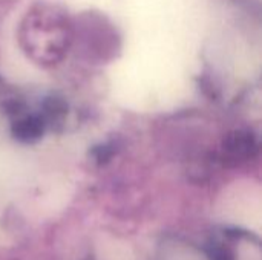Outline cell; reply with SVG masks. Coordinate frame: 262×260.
I'll return each instance as SVG.
<instances>
[{"instance_id":"3","label":"cell","mask_w":262,"mask_h":260,"mask_svg":"<svg viewBox=\"0 0 262 260\" xmlns=\"http://www.w3.org/2000/svg\"><path fill=\"white\" fill-rule=\"evenodd\" d=\"M18 133L23 136V138H31V136H35L38 133V126L34 124L32 121H25L20 124V130Z\"/></svg>"},{"instance_id":"1","label":"cell","mask_w":262,"mask_h":260,"mask_svg":"<svg viewBox=\"0 0 262 260\" xmlns=\"http://www.w3.org/2000/svg\"><path fill=\"white\" fill-rule=\"evenodd\" d=\"M97 256L100 260H134L132 250L121 241L101 239L97 247Z\"/></svg>"},{"instance_id":"2","label":"cell","mask_w":262,"mask_h":260,"mask_svg":"<svg viewBox=\"0 0 262 260\" xmlns=\"http://www.w3.org/2000/svg\"><path fill=\"white\" fill-rule=\"evenodd\" d=\"M239 260H261L259 257V250L252 247V245H246L239 250Z\"/></svg>"}]
</instances>
